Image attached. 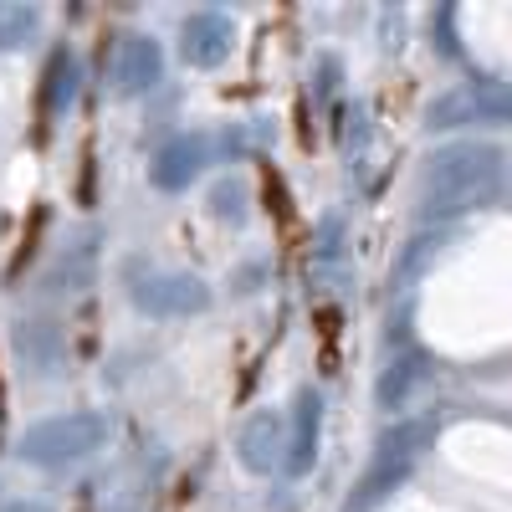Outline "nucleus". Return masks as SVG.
I'll return each mask as SVG.
<instances>
[]
</instances>
